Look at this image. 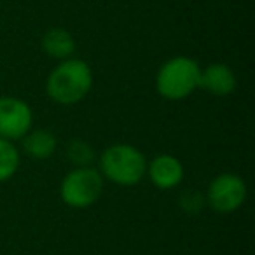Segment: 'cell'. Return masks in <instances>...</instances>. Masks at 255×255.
Here are the masks:
<instances>
[{
  "instance_id": "6da1fadb",
  "label": "cell",
  "mask_w": 255,
  "mask_h": 255,
  "mask_svg": "<svg viewBox=\"0 0 255 255\" xmlns=\"http://www.w3.org/2000/svg\"><path fill=\"white\" fill-rule=\"evenodd\" d=\"M93 88V72L79 58L63 60L53 68L46 82L47 95L60 105H74L84 100Z\"/></svg>"
},
{
  "instance_id": "30bf717a",
  "label": "cell",
  "mask_w": 255,
  "mask_h": 255,
  "mask_svg": "<svg viewBox=\"0 0 255 255\" xmlns=\"http://www.w3.org/2000/svg\"><path fill=\"white\" fill-rule=\"evenodd\" d=\"M23 149L33 159H49L58 149V140L47 129H33L23 136Z\"/></svg>"
},
{
  "instance_id": "8992f818",
  "label": "cell",
  "mask_w": 255,
  "mask_h": 255,
  "mask_svg": "<svg viewBox=\"0 0 255 255\" xmlns=\"http://www.w3.org/2000/svg\"><path fill=\"white\" fill-rule=\"evenodd\" d=\"M33 112L30 105L16 96H0V136L5 140L23 138L32 129Z\"/></svg>"
},
{
  "instance_id": "8fae6325",
  "label": "cell",
  "mask_w": 255,
  "mask_h": 255,
  "mask_svg": "<svg viewBox=\"0 0 255 255\" xmlns=\"http://www.w3.org/2000/svg\"><path fill=\"white\" fill-rule=\"evenodd\" d=\"M19 152L11 140L0 136V182L9 180L14 177L19 168Z\"/></svg>"
},
{
  "instance_id": "7c38bea8",
  "label": "cell",
  "mask_w": 255,
  "mask_h": 255,
  "mask_svg": "<svg viewBox=\"0 0 255 255\" xmlns=\"http://www.w3.org/2000/svg\"><path fill=\"white\" fill-rule=\"evenodd\" d=\"M67 157L77 168H86L95 161V150L84 140H72L67 147Z\"/></svg>"
},
{
  "instance_id": "7a4b0ae2",
  "label": "cell",
  "mask_w": 255,
  "mask_h": 255,
  "mask_svg": "<svg viewBox=\"0 0 255 255\" xmlns=\"http://www.w3.org/2000/svg\"><path fill=\"white\" fill-rule=\"evenodd\" d=\"M102 175L123 187H131L147 175V159L136 147L116 143L105 149L100 157Z\"/></svg>"
},
{
  "instance_id": "5b68a950",
  "label": "cell",
  "mask_w": 255,
  "mask_h": 255,
  "mask_svg": "<svg viewBox=\"0 0 255 255\" xmlns=\"http://www.w3.org/2000/svg\"><path fill=\"white\" fill-rule=\"evenodd\" d=\"M247 184L240 175L222 173L215 177L206 191V203L219 213H233L247 199Z\"/></svg>"
},
{
  "instance_id": "4fadbf2b",
  "label": "cell",
  "mask_w": 255,
  "mask_h": 255,
  "mask_svg": "<svg viewBox=\"0 0 255 255\" xmlns=\"http://www.w3.org/2000/svg\"><path fill=\"white\" fill-rule=\"evenodd\" d=\"M205 201H206L205 196L199 194L198 191H185V192H182L180 199H178V205H180L182 212L198 213V212H201Z\"/></svg>"
},
{
  "instance_id": "277c9868",
  "label": "cell",
  "mask_w": 255,
  "mask_h": 255,
  "mask_svg": "<svg viewBox=\"0 0 255 255\" xmlns=\"http://www.w3.org/2000/svg\"><path fill=\"white\" fill-rule=\"evenodd\" d=\"M103 192V177L91 166L68 171L60 185V198L70 208H88Z\"/></svg>"
},
{
  "instance_id": "52a82bcc",
  "label": "cell",
  "mask_w": 255,
  "mask_h": 255,
  "mask_svg": "<svg viewBox=\"0 0 255 255\" xmlns=\"http://www.w3.org/2000/svg\"><path fill=\"white\" fill-rule=\"evenodd\" d=\"M147 175L157 189L170 191L182 184L185 170L178 157L171 154H159L147 164Z\"/></svg>"
},
{
  "instance_id": "ba28073f",
  "label": "cell",
  "mask_w": 255,
  "mask_h": 255,
  "mask_svg": "<svg viewBox=\"0 0 255 255\" xmlns=\"http://www.w3.org/2000/svg\"><path fill=\"white\" fill-rule=\"evenodd\" d=\"M236 75L233 68L224 63H213L206 68H201L199 75V88L215 96H227L236 89Z\"/></svg>"
},
{
  "instance_id": "9c48e42d",
  "label": "cell",
  "mask_w": 255,
  "mask_h": 255,
  "mask_svg": "<svg viewBox=\"0 0 255 255\" xmlns=\"http://www.w3.org/2000/svg\"><path fill=\"white\" fill-rule=\"evenodd\" d=\"M75 39L65 28H51L42 37V49L54 60H68L75 53Z\"/></svg>"
},
{
  "instance_id": "3957f363",
  "label": "cell",
  "mask_w": 255,
  "mask_h": 255,
  "mask_svg": "<svg viewBox=\"0 0 255 255\" xmlns=\"http://www.w3.org/2000/svg\"><path fill=\"white\" fill-rule=\"evenodd\" d=\"M201 67L189 56H175L164 61L156 75V89L163 98L178 102L199 88Z\"/></svg>"
}]
</instances>
